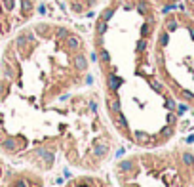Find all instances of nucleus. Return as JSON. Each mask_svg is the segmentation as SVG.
Segmentation results:
<instances>
[{
    "label": "nucleus",
    "instance_id": "obj_1",
    "mask_svg": "<svg viewBox=\"0 0 194 187\" xmlns=\"http://www.w3.org/2000/svg\"><path fill=\"white\" fill-rule=\"evenodd\" d=\"M89 69L84 36L59 23H27L10 36L0 56V103L17 97L48 109L82 86Z\"/></svg>",
    "mask_w": 194,
    "mask_h": 187
},
{
    "label": "nucleus",
    "instance_id": "obj_2",
    "mask_svg": "<svg viewBox=\"0 0 194 187\" xmlns=\"http://www.w3.org/2000/svg\"><path fill=\"white\" fill-rule=\"evenodd\" d=\"M120 187H192L194 153L187 149L143 151L114 166Z\"/></svg>",
    "mask_w": 194,
    "mask_h": 187
},
{
    "label": "nucleus",
    "instance_id": "obj_3",
    "mask_svg": "<svg viewBox=\"0 0 194 187\" xmlns=\"http://www.w3.org/2000/svg\"><path fill=\"white\" fill-rule=\"evenodd\" d=\"M34 12L36 0H0V38H8L31 23Z\"/></svg>",
    "mask_w": 194,
    "mask_h": 187
},
{
    "label": "nucleus",
    "instance_id": "obj_4",
    "mask_svg": "<svg viewBox=\"0 0 194 187\" xmlns=\"http://www.w3.org/2000/svg\"><path fill=\"white\" fill-rule=\"evenodd\" d=\"M2 187H46L44 178L34 170H19L10 180H4Z\"/></svg>",
    "mask_w": 194,
    "mask_h": 187
},
{
    "label": "nucleus",
    "instance_id": "obj_5",
    "mask_svg": "<svg viewBox=\"0 0 194 187\" xmlns=\"http://www.w3.org/2000/svg\"><path fill=\"white\" fill-rule=\"evenodd\" d=\"M65 187H112V185L97 176H76V178L68 180Z\"/></svg>",
    "mask_w": 194,
    "mask_h": 187
},
{
    "label": "nucleus",
    "instance_id": "obj_6",
    "mask_svg": "<svg viewBox=\"0 0 194 187\" xmlns=\"http://www.w3.org/2000/svg\"><path fill=\"white\" fill-rule=\"evenodd\" d=\"M67 6L71 8V12L76 14V15H82L89 10H93L97 4H101L103 0H65Z\"/></svg>",
    "mask_w": 194,
    "mask_h": 187
},
{
    "label": "nucleus",
    "instance_id": "obj_7",
    "mask_svg": "<svg viewBox=\"0 0 194 187\" xmlns=\"http://www.w3.org/2000/svg\"><path fill=\"white\" fill-rule=\"evenodd\" d=\"M151 2H152L156 8H160L162 12H169V10H173V8H175L177 0H151Z\"/></svg>",
    "mask_w": 194,
    "mask_h": 187
},
{
    "label": "nucleus",
    "instance_id": "obj_8",
    "mask_svg": "<svg viewBox=\"0 0 194 187\" xmlns=\"http://www.w3.org/2000/svg\"><path fill=\"white\" fill-rule=\"evenodd\" d=\"M4 185V162H2V159H0V187Z\"/></svg>",
    "mask_w": 194,
    "mask_h": 187
},
{
    "label": "nucleus",
    "instance_id": "obj_9",
    "mask_svg": "<svg viewBox=\"0 0 194 187\" xmlns=\"http://www.w3.org/2000/svg\"><path fill=\"white\" fill-rule=\"evenodd\" d=\"M192 187H194V181H192Z\"/></svg>",
    "mask_w": 194,
    "mask_h": 187
}]
</instances>
